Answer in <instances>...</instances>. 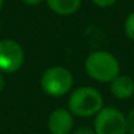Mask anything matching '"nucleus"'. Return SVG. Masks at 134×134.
<instances>
[{
    "label": "nucleus",
    "instance_id": "obj_1",
    "mask_svg": "<svg viewBox=\"0 0 134 134\" xmlns=\"http://www.w3.org/2000/svg\"><path fill=\"white\" fill-rule=\"evenodd\" d=\"M87 75L99 83H110L120 75L121 66L118 59L109 51L97 50L92 51L84 62Z\"/></svg>",
    "mask_w": 134,
    "mask_h": 134
},
{
    "label": "nucleus",
    "instance_id": "obj_5",
    "mask_svg": "<svg viewBox=\"0 0 134 134\" xmlns=\"http://www.w3.org/2000/svg\"><path fill=\"white\" fill-rule=\"evenodd\" d=\"M25 60L23 46L11 38L0 41V71L13 74L19 71Z\"/></svg>",
    "mask_w": 134,
    "mask_h": 134
},
{
    "label": "nucleus",
    "instance_id": "obj_2",
    "mask_svg": "<svg viewBox=\"0 0 134 134\" xmlns=\"http://www.w3.org/2000/svg\"><path fill=\"white\" fill-rule=\"evenodd\" d=\"M103 95L93 87H79L74 90L69 97V110L78 117L96 116L104 107Z\"/></svg>",
    "mask_w": 134,
    "mask_h": 134
},
{
    "label": "nucleus",
    "instance_id": "obj_3",
    "mask_svg": "<svg viewBox=\"0 0 134 134\" xmlns=\"http://www.w3.org/2000/svg\"><path fill=\"white\" fill-rule=\"evenodd\" d=\"M40 86L46 95L51 97H60L71 91L74 86V75L63 66H53L43 71Z\"/></svg>",
    "mask_w": 134,
    "mask_h": 134
},
{
    "label": "nucleus",
    "instance_id": "obj_4",
    "mask_svg": "<svg viewBox=\"0 0 134 134\" xmlns=\"http://www.w3.org/2000/svg\"><path fill=\"white\" fill-rule=\"evenodd\" d=\"M96 134H127L126 116L117 108L105 107L95 116Z\"/></svg>",
    "mask_w": 134,
    "mask_h": 134
},
{
    "label": "nucleus",
    "instance_id": "obj_13",
    "mask_svg": "<svg viewBox=\"0 0 134 134\" xmlns=\"http://www.w3.org/2000/svg\"><path fill=\"white\" fill-rule=\"evenodd\" d=\"M20 2L25 5H29V7H36V5H40L41 3H43L45 0H20Z\"/></svg>",
    "mask_w": 134,
    "mask_h": 134
},
{
    "label": "nucleus",
    "instance_id": "obj_16",
    "mask_svg": "<svg viewBox=\"0 0 134 134\" xmlns=\"http://www.w3.org/2000/svg\"><path fill=\"white\" fill-rule=\"evenodd\" d=\"M0 29H2V20H0Z\"/></svg>",
    "mask_w": 134,
    "mask_h": 134
},
{
    "label": "nucleus",
    "instance_id": "obj_9",
    "mask_svg": "<svg viewBox=\"0 0 134 134\" xmlns=\"http://www.w3.org/2000/svg\"><path fill=\"white\" fill-rule=\"evenodd\" d=\"M124 32L129 40L134 41V11L130 12L129 16L126 17L124 23Z\"/></svg>",
    "mask_w": 134,
    "mask_h": 134
},
{
    "label": "nucleus",
    "instance_id": "obj_8",
    "mask_svg": "<svg viewBox=\"0 0 134 134\" xmlns=\"http://www.w3.org/2000/svg\"><path fill=\"white\" fill-rule=\"evenodd\" d=\"M47 7L59 16H70L79 11L82 0H45Z\"/></svg>",
    "mask_w": 134,
    "mask_h": 134
},
{
    "label": "nucleus",
    "instance_id": "obj_12",
    "mask_svg": "<svg viewBox=\"0 0 134 134\" xmlns=\"http://www.w3.org/2000/svg\"><path fill=\"white\" fill-rule=\"evenodd\" d=\"M71 134H96L93 129L91 127H87V126H82V127H78L76 130H74Z\"/></svg>",
    "mask_w": 134,
    "mask_h": 134
},
{
    "label": "nucleus",
    "instance_id": "obj_15",
    "mask_svg": "<svg viewBox=\"0 0 134 134\" xmlns=\"http://www.w3.org/2000/svg\"><path fill=\"white\" fill-rule=\"evenodd\" d=\"M3 5H4V0H0V11L3 9Z\"/></svg>",
    "mask_w": 134,
    "mask_h": 134
},
{
    "label": "nucleus",
    "instance_id": "obj_11",
    "mask_svg": "<svg viewBox=\"0 0 134 134\" xmlns=\"http://www.w3.org/2000/svg\"><path fill=\"white\" fill-rule=\"evenodd\" d=\"M91 2L100 8H109L117 3V0H91Z\"/></svg>",
    "mask_w": 134,
    "mask_h": 134
},
{
    "label": "nucleus",
    "instance_id": "obj_6",
    "mask_svg": "<svg viewBox=\"0 0 134 134\" xmlns=\"http://www.w3.org/2000/svg\"><path fill=\"white\" fill-rule=\"evenodd\" d=\"M47 129L51 134H71L74 129V114L66 108L54 109L47 118Z\"/></svg>",
    "mask_w": 134,
    "mask_h": 134
},
{
    "label": "nucleus",
    "instance_id": "obj_10",
    "mask_svg": "<svg viewBox=\"0 0 134 134\" xmlns=\"http://www.w3.org/2000/svg\"><path fill=\"white\" fill-rule=\"evenodd\" d=\"M126 126H127V133L134 134V109H131L126 114Z\"/></svg>",
    "mask_w": 134,
    "mask_h": 134
},
{
    "label": "nucleus",
    "instance_id": "obj_14",
    "mask_svg": "<svg viewBox=\"0 0 134 134\" xmlns=\"http://www.w3.org/2000/svg\"><path fill=\"white\" fill-rule=\"evenodd\" d=\"M4 87H5V79H4V76L2 74H0V93L3 92Z\"/></svg>",
    "mask_w": 134,
    "mask_h": 134
},
{
    "label": "nucleus",
    "instance_id": "obj_7",
    "mask_svg": "<svg viewBox=\"0 0 134 134\" xmlns=\"http://www.w3.org/2000/svg\"><path fill=\"white\" fill-rule=\"evenodd\" d=\"M110 92L120 100H126L134 95V79L129 75H118L110 82Z\"/></svg>",
    "mask_w": 134,
    "mask_h": 134
}]
</instances>
